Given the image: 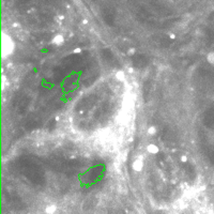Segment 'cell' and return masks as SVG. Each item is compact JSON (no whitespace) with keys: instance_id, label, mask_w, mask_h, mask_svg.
<instances>
[{"instance_id":"cell-1","label":"cell","mask_w":214,"mask_h":214,"mask_svg":"<svg viewBox=\"0 0 214 214\" xmlns=\"http://www.w3.org/2000/svg\"><path fill=\"white\" fill-rule=\"evenodd\" d=\"M14 51V42L8 35L2 33V56H10Z\"/></svg>"},{"instance_id":"cell-2","label":"cell","mask_w":214,"mask_h":214,"mask_svg":"<svg viewBox=\"0 0 214 214\" xmlns=\"http://www.w3.org/2000/svg\"><path fill=\"white\" fill-rule=\"evenodd\" d=\"M142 166H143V163H142V158H135L134 162H133V169H134L135 171H142Z\"/></svg>"},{"instance_id":"cell-3","label":"cell","mask_w":214,"mask_h":214,"mask_svg":"<svg viewBox=\"0 0 214 214\" xmlns=\"http://www.w3.org/2000/svg\"><path fill=\"white\" fill-rule=\"evenodd\" d=\"M147 150L149 151L150 153H153V154H155V153L158 152V148L156 147L155 145H153V143H151V145H149L147 147Z\"/></svg>"},{"instance_id":"cell-4","label":"cell","mask_w":214,"mask_h":214,"mask_svg":"<svg viewBox=\"0 0 214 214\" xmlns=\"http://www.w3.org/2000/svg\"><path fill=\"white\" fill-rule=\"evenodd\" d=\"M62 42H63V38H62V35H57V36H55V39L53 40V43L57 44V45L61 44Z\"/></svg>"},{"instance_id":"cell-5","label":"cell","mask_w":214,"mask_h":214,"mask_svg":"<svg viewBox=\"0 0 214 214\" xmlns=\"http://www.w3.org/2000/svg\"><path fill=\"white\" fill-rule=\"evenodd\" d=\"M46 212H47L48 214H53L56 212V206H54V205H51V206H49V207L46 208Z\"/></svg>"},{"instance_id":"cell-6","label":"cell","mask_w":214,"mask_h":214,"mask_svg":"<svg viewBox=\"0 0 214 214\" xmlns=\"http://www.w3.org/2000/svg\"><path fill=\"white\" fill-rule=\"evenodd\" d=\"M208 60H209V62H210V63L214 64V53H211L210 55H209Z\"/></svg>"}]
</instances>
